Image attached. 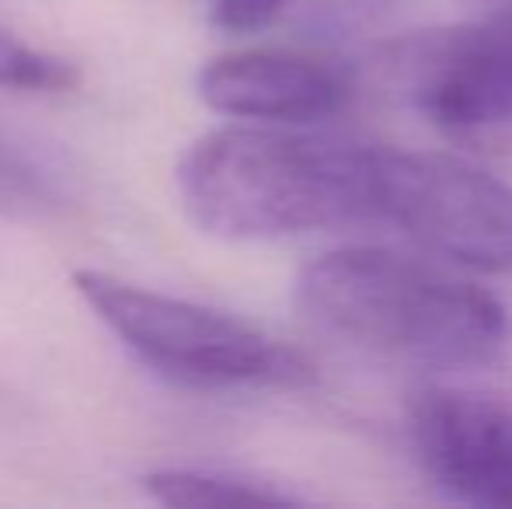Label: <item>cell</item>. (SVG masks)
Instances as JSON below:
<instances>
[{
	"label": "cell",
	"mask_w": 512,
	"mask_h": 509,
	"mask_svg": "<svg viewBox=\"0 0 512 509\" xmlns=\"http://www.w3.org/2000/svg\"><path fill=\"white\" fill-rule=\"evenodd\" d=\"M206 4L216 28L234 35H248L269 28L293 0H206Z\"/></svg>",
	"instance_id": "7c38bea8"
},
{
	"label": "cell",
	"mask_w": 512,
	"mask_h": 509,
	"mask_svg": "<svg viewBox=\"0 0 512 509\" xmlns=\"http://www.w3.org/2000/svg\"><path fill=\"white\" fill-rule=\"evenodd\" d=\"M408 436L439 492L478 509H512V405L467 387L425 384L408 401Z\"/></svg>",
	"instance_id": "8992f818"
},
{
	"label": "cell",
	"mask_w": 512,
	"mask_h": 509,
	"mask_svg": "<svg viewBox=\"0 0 512 509\" xmlns=\"http://www.w3.org/2000/svg\"><path fill=\"white\" fill-rule=\"evenodd\" d=\"M297 311L314 332L418 370H485L512 342L495 293L387 248H335L297 276Z\"/></svg>",
	"instance_id": "7a4b0ae2"
},
{
	"label": "cell",
	"mask_w": 512,
	"mask_h": 509,
	"mask_svg": "<svg viewBox=\"0 0 512 509\" xmlns=\"http://www.w3.org/2000/svg\"><path fill=\"white\" fill-rule=\"evenodd\" d=\"M67 203L70 192L53 164L0 140V213L39 217V213L63 210Z\"/></svg>",
	"instance_id": "9c48e42d"
},
{
	"label": "cell",
	"mask_w": 512,
	"mask_h": 509,
	"mask_svg": "<svg viewBox=\"0 0 512 509\" xmlns=\"http://www.w3.org/2000/svg\"><path fill=\"white\" fill-rule=\"evenodd\" d=\"M481 4H488V7H502V4H512V0H481Z\"/></svg>",
	"instance_id": "4fadbf2b"
},
{
	"label": "cell",
	"mask_w": 512,
	"mask_h": 509,
	"mask_svg": "<svg viewBox=\"0 0 512 509\" xmlns=\"http://www.w3.org/2000/svg\"><path fill=\"white\" fill-rule=\"evenodd\" d=\"M199 98L241 123L314 126L338 116L356 91V70L331 53L255 46L213 56L196 77Z\"/></svg>",
	"instance_id": "52a82bcc"
},
{
	"label": "cell",
	"mask_w": 512,
	"mask_h": 509,
	"mask_svg": "<svg viewBox=\"0 0 512 509\" xmlns=\"http://www.w3.org/2000/svg\"><path fill=\"white\" fill-rule=\"evenodd\" d=\"M74 286L143 367L185 391H304L317 381L304 353L230 311L102 269H77Z\"/></svg>",
	"instance_id": "3957f363"
},
{
	"label": "cell",
	"mask_w": 512,
	"mask_h": 509,
	"mask_svg": "<svg viewBox=\"0 0 512 509\" xmlns=\"http://www.w3.org/2000/svg\"><path fill=\"white\" fill-rule=\"evenodd\" d=\"M408 95L450 136L512 133V4L485 21L425 32L398 49Z\"/></svg>",
	"instance_id": "5b68a950"
},
{
	"label": "cell",
	"mask_w": 512,
	"mask_h": 509,
	"mask_svg": "<svg viewBox=\"0 0 512 509\" xmlns=\"http://www.w3.org/2000/svg\"><path fill=\"white\" fill-rule=\"evenodd\" d=\"M81 84V70L67 56L46 53L0 21V88L32 91V95H60Z\"/></svg>",
	"instance_id": "30bf717a"
},
{
	"label": "cell",
	"mask_w": 512,
	"mask_h": 509,
	"mask_svg": "<svg viewBox=\"0 0 512 509\" xmlns=\"http://www.w3.org/2000/svg\"><path fill=\"white\" fill-rule=\"evenodd\" d=\"M143 489L161 506H297L304 499L269 478L227 468H157Z\"/></svg>",
	"instance_id": "ba28073f"
},
{
	"label": "cell",
	"mask_w": 512,
	"mask_h": 509,
	"mask_svg": "<svg viewBox=\"0 0 512 509\" xmlns=\"http://www.w3.org/2000/svg\"><path fill=\"white\" fill-rule=\"evenodd\" d=\"M377 143L300 126H220L189 143L175 182L189 220L223 241L377 227Z\"/></svg>",
	"instance_id": "6da1fadb"
},
{
	"label": "cell",
	"mask_w": 512,
	"mask_h": 509,
	"mask_svg": "<svg viewBox=\"0 0 512 509\" xmlns=\"http://www.w3.org/2000/svg\"><path fill=\"white\" fill-rule=\"evenodd\" d=\"M394 0H314L307 11L310 32L321 39H342L345 32H356L359 25H370L377 14H384Z\"/></svg>",
	"instance_id": "8fae6325"
},
{
	"label": "cell",
	"mask_w": 512,
	"mask_h": 509,
	"mask_svg": "<svg viewBox=\"0 0 512 509\" xmlns=\"http://www.w3.org/2000/svg\"><path fill=\"white\" fill-rule=\"evenodd\" d=\"M377 227L471 272H512V185L464 157L377 147Z\"/></svg>",
	"instance_id": "277c9868"
}]
</instances>
